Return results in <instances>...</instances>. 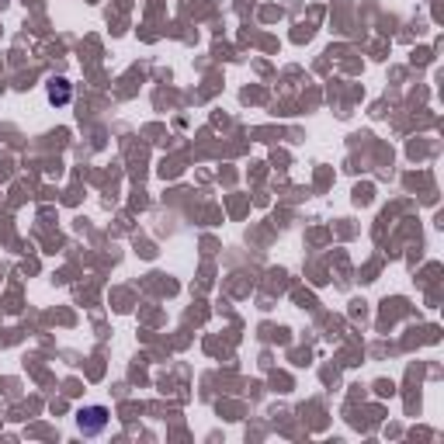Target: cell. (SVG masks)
I'll return each instance as SVG.
<instances>
[{
    "instance_id": "cell-2",
    "label": "cell",
    "mask_w": 444,
    "mask_h": 444,
    "mask_svg": "<svg viewBox=\"0 0 444 444\" xmlns=\"http://www.w3.org/2000/svg\"><path fill=\"white\" fill-rule=\"evenodd\" d=\"M49 101H53V104H70V80L53 77V80H49Z\"/></svg>"
},
{
    "instance_id": "cell-1",
    "label": "cell",
    "mask_w": 444,
    "mask_h": 444,
    "mask_svg": "<svg viewBox=\"0 0 444 444\" xmlns=\"http://www.w3.org/2000/svg\"><path fill=\"white\" fill-rule=\"evenodd\" d=\"M77 427H80L84 437H98L108 427V409L104 406H84V409H77Z\"/></svg>"
}]
</instances>
